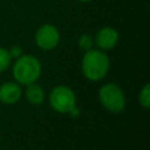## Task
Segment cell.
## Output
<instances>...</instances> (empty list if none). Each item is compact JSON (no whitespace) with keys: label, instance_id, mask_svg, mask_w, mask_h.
Returning a JSON list of instances; mask_svg holds the SVG:
<instances>
[{"label":"cell","instance_id":"6da1fadb","mask_svg":"<svg viewBox=\"0 0 150 150\" xmlns=\"http://www.w3.org/2000/svg\"><path fill=\"white\" fill-rule=\"evenodd\" d=\"M109 67L110 61L108 55L103 50L94 48L86 52L81 63L82 74L90 81H100L105 77L109 71Z\"/></svg>","mask_w":150,"mask_h":150},{"label":"cell","instance_id":"7a4b0ae2","mask_svg":"<svg viewBox=\"0 0 150 150\" xmlns=\"http://www.w3.org/2000/svg\"><path fill=\"white\" fill-rule=\"evenodd\" d=\"M41 75V63L33 55H21L13 66V76L19 84L34 83Z\"/></svg>","mask_w":150,"mask_h":150},{"label":"cell","instance_id":"3957f363","mask_svg":"<svg viewBox=\"0 0 150 150\" xmlns=\"http://www.w3.org/2000/svg\"><path fill=\"white\" fill-rule=\"evenodd\" d=\"M98 98L102 105L111 112H121L125 108L123 90L115 83H107L100 88Z\"/></svg>","mask_w":150,"mask_h":150},{"label":"cell","instance_id":"277c9868","mask_svg":"<svg viewBox=\"0 0 150 150\" xmlns=\"http://www.w3.org/2000/svg\"><path fill=\"white\" fill-rule=\"evenodd\" d=\"M49 103L52 108L61 114L69 112L76 103L74 91L67 86H57L49 94Z\"/></svg>","mask_w":150,"mask_h":150},{"label":"cell","instance_id":"5b68a950","mask_svg":"<svg viewBox=\"0 0 150 150\" xmlns=\"http://www.w3.org/2000/svg\"><path fill=\"white\" fill-rule=\"evenodd\" d=\"M60 42V32L59 29L50 25L45 23L40 26L35 33V43L43 50H50L55 48Z\"/></svg>","mask_w":150,"mask_h":150},{"label":"cell","instance_id":"8992f818","mask_svg":"<svg viewBox=\"0 0 150 150\" xmlns=\"http://www.w3.org/2000/svg\"><path fill=\"white\" fill-rule=\"evenodd\" d=\"M94 42L101 50L112 49L118 42V33L112 27H103L96 33Z\"/></svg>","mask_w":150,"mask_h":150},{"label":"cell","instance_id":"52a82bcc","mask_svg":"<svg viewBox=\"0 0 150 150\" xmlns=\"http://www.w3.org/2000/svg\"><path fill=\"white\" fill-rule=\"evenodd\" d=\"M22 90L18 82H5L0 87V101L5 104H14L21 97Z\"/></svg>","mask_w":150,"mask_h":150},{"label":"cell","instance_id":"ba28073f","mask_svg":"<svg viewBox=\"0 0 150 150\" xmlns=\"http://www.w3.org/2000/svg\"><path fill=\"white\" fill-rule=\"evenodd\" d=\"M26 98L28 100L29 103L34 105H39L45 100V91L39 84H35V82L30 83L27 86L26 89Z\"/></svg>","mask_w":150,"mask_h":150},{"label":"cell","instance_id":"9c48e42d","mask_svg":"<svg viewBox=\"0 0 150 150\" xmlns=\"http://www.w3.org/2000/svg\"><path fill=\"white\" fill-rule=\"evenodd\" d=\"M11 61H12V57L9 55L8 49L0 47V73L5 71L9 67Z\"/></svg>","mask_w":150,"mask_h":150},{"label":"cell","instance_id":"30bf717a","mask_svg":"<svg viewBox=\"0 0 150 150\" xmlns=\"http://www.w3.org/2000/svg\"><path fill=\"white\" fill-rule=\"evenodd\" d=\"M138 100H139V103L142 107H144L145 109L150 108V84H145L142 88Z\"/></svg>","mask_w":150,"mask_h":150},{"label":"cell","instance_id":"8fae6325","mask_svg":"<svg viewBox=\"0 0 150 150\" xmlns=\"http://www.w3.org/2000/svg\"><path fill=\"white\" fill-rule=\"evenodd\" d=\"M94 46V39L91 35L89 34H82L80 38H79V47L83 50H89L91 49Z\"/></svg>","mask_w":150,"mask_h":150},{"label":"cell","instance_id":"7c38bea8","mask_svg":"<svg viewBox=\"0 0 150 150\" xmlns=\"http://www.w3.org/2000/svg\"><path fill=\"white\" fill-rule=\"evenodd\" d=\"M9 52V55H11V57L12 59H18V57H20L23 53H22V48L20 47V46H13V47H11V49L8 50Z\"/></svg>","mask_w":150,"mask_h":150},{"label":"cell","instance_id":"4fadbf2b","mask_svg":"<svg viewBox=\"0 0 150 150\" xmlns=\"http://www.w3.org/2000/svg\"><path fill=\"white\" fill-rule=\"evenodd\" d=\"M69 114L71 115V116H75V117H77L79 115H80V110H79V108H76V105L69 111Z\"/></svg>","mask_w":150,"mask_h":150},{"label":"cell","instance_id":"5bb4252c","mask_svg":"<svg viewBox=\"0 0 150 150\" xmlns=\"http://www.w3.org/2000/svg\"><path fill=\"white\" fill-rule=\"evenodd\" d=\"M77 1H80V2H89L90 0H77Z\"/></svg>","mask_w":150,"mask_h":150}]
</instances>
